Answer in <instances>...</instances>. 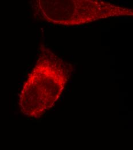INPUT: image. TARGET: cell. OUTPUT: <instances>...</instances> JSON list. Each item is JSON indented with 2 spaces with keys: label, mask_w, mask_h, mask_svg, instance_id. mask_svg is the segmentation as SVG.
Returning <instances> with one entry per match:
<instances>
[{
  "label": "cell",
  "mask_w": 133,
  "mask_h": 150,
  "mask_svg": "<svg viewBox=\"0 0 133 150\" xmlns=\"http://www.w3.org/2000/svg\"><path fill=\"white\" fill-rule=\"evenodd\" d=\"M45 62L37 64L29 74L19 95V105L24 114L39 118L56 99L51 96L48 78L49 69Z\"/></svg>",
  "instance_id": "6da1fadb"
}]
</instances>
